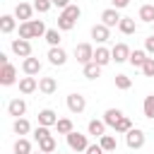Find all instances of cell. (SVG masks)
Returning a JSON list of instances; mask_svg holds the SVG:
<instances>
[{"label":"cell","instance_id":"obj_1","mask_svg":"<svg viewBox=\"0 0 154 154\" xmlns=\"http://www.w3.org/2000/svg\"><path fill=\"white\" fill-rule=\"evenodd\" d=\"M65 140H67V147L77 154V152H87V147H89V142H87V135H82V132H77V130H72L70 135H65Z\"/></svg>","mask_w":154,"mask_h":154},{"label":"cell","instance_id":"obj_2","mask_svg":"<svg viewBox=\"0 0 154 154\" xmlns=\"http://www.w3.org/2000/svg\"><path fill=\"white\" fill-rule=\"evenodd\" d=\"M125 144H128L130 149H142V147H144V132H142L140 128H130V130L125 132Z\"/></svg>","mask_w":154,"mask_h":154},{"label":"cell","instance_id":"obj_3","mask_svg":"<svg viewBox=\"0 0 154 154\" xmlns=\"http://www.w3.org/2000/svg\"><path fill=\"white\" fill-rule=\"evenodd\" d=\"M10 48H12V53L19 55V58H29V55H31V41H29V38H12Z\"/></svg>","mask_w":154,"mask_h":154},{"label":"cell","instance_id":"obj_4","mask_svg":"<svg viewBox=\"0 0 154 154\" xmlns=\"http://www.w3.org/2000/svg\"><path fill=\"white\" fill-rule=\"evenodd\" d=\"M75 58H77V63H82V65L91 63V60H94V48H91V43H79V46H75Z\"/></svg>","mask_w":154,"mask_h":154},{"label":"cell","instance_id":"obj_5","mask_svg":"<svg viewBox=\"0 0 154 154\" xmlns=\"http://www.w3.org/2000/svg\"><path fill=\"white\" fill-rule=\"evenodd\" d=\"M14 82H17V67L10 65V63L0 65V84H2V87H10V84H14Z\"/></svg>","mask_w":154,"mask_h":154},{"label":"cell","instance_id":"obj_6","mask_svg":"<svg viewBox=\"0 0 154 154\" xmlns=\"http://www.w3.org/2000/svg\"><path fill=\"white\" fill-rule=\"evenodd\" d=\"M120 19H123V17H120V12H118L116 7H108V10L101 12V24H106L108 29H111V26H118Z\"/></svg>","mask_w":154,"mask_h":154},{"label":"cell","instance_id":"obj_7","mask_svg":"<svg viewBox=\"0 0 154 154\" xmlns=\"http://www.w3.org/2000/svg\"><path fill=\"white\" fill-rule=\"evenodd\" d=\"M67 108H70V113H82L87 108V99L82 94H70L67 96Z\"/></svg>","mask_w":154,"mask_h":154},{"label":"cell","instance_id":"obj_8","mask_svg":"<svg viewBox=\"0 0 154 154\" xmlns=\"http://www.w3.org/2000/svg\"><path fill=\"white\" fill-rule=\"evenodd\" d=\"M91 38H94L96 43H106V41L111 38V29H108L106 24H94V26H91Z\"/></svg>","mask_w":154,"mask_h":154},{"label":"cell","instance_id":"obj_9","mask_svg":"<svg viewBox=\"0 0 154 154\" xmlns=\"http://www.w3.org/2000/svg\"><path fill=\"white\" fill-rule=\"evenodd\" d=\"M130 48H128V43H116L113 48H111V55H113V60L116 63H125V60H130Z\"/></svg>","mask_w":154,"mask_h":154},{"label":"cell","instance_id":"obj_10","mask_svg":"<svg viewBox=\"0 0 154 154\" xmlns=\"http://www.w3.org/2000/svg\"><path fill=\"white\" fill-rule=\"evenodd\" d=\"M48 63H51V65H65V63H67V53H65L60 46H53V48L48 51Z\"/></svg>","mask_w":154,"mask_h":154},{"label":"cell","instance_id":"obj_11","mask_svg":"<svg viewBox=\"0 0 154 154\" xmlns=\"http://www.w3.org/2000/svg\"><path fill=\"white\" fill-rule=\"evenodd\" d=\"M7 113L14 116V118H22V116L26 113V101H24V99H12V101L7 103Z\"/></svg>","mask_w":154,"mask_h":154},{"label":"cell","instance_id":"obj_12","mask_svg":"<svg viewBox=\"0 0 154 154\" xmlns=\"http://www.w3.org/2000/svg\"><path fill=\"white\" fill-rule=\"evenodd\" d=\"M22 70H24V75H31V77L38 75V72H41V63H38V58H31V55L24 58V60H22Z\"/></svg>","mask_w":154,"mask_h":154},{"label":"cell","instance_id":"obj_13","mask_svg":"<svg viewBox=\"0 0 154 154\" xmlns=\"http://www.w3.org/2000/svg\"><path fill=\"white\" fill-rule=\"evenodd\" d=\"M36 89H38V82H36V77L26 75V77H22V79H19V91H22V94H34Z\"/></svg>","mask_w":154,"mask_h":154},{"label":"cell","instance_id":"obj_14","mask_svg":"<svg viewBox=\"0 0 154 154\" xmlns=\"http://www.w3.org/2000/svg\"><path fill=\"white\" fill-rule=\"evenodd\" d=\"M55 123H58V116H55L53 108H43V111H38V125L51 128V125H55Z\"/></svg>","mask_w":154,"mask_h":154},{"label":"cell","instance_id":"obj_15","mask_svg":"<svg viewBox=\"0 0 154 154\" xmlns=\"http://www.w3.org/2000/svg\"><path fill=\"white\" fill-rule=\"evenodd\" d=\"M31 12H34V5H29V2H19L14 7V17L22 19V22H29L31 19Z\"/></svg>","mask_w":154,"mask_h":154},{"label":"cell","instance_id":"obj_16","mask_svg":"<svg viewBox=\"0 0 154 154\" xmlns=\"http://www.w3.org/2000/svg\"><path fill=\"white\" fill-rule=\"evenodd\" d=\"M120 118H123V111H120V108H108V111L103 113V123H106L108 128H113V130H116V125H118Z\"/></svg>","mask_w":154,"mask_h":154},{"label":"cell","instance_id":"obj_17","mask_svg":"<svg viewBox=\"0 0 154 154\" xmlns=\"http://www.w3.org/2000/svg\"><path fill=\"white\" fill-rule=\"evenodd\" d=\"M14 26H17V17L14 14H2L0 17V31L2 34H12Z\"/></svg>","mask_w":154,"mask_h":154},{"label":"cell","instance_id":"obj_18","mask_svg":"<svg viewBox=\"0 0 154 154\" xmlns=\"http://www.w3.org/2000/svg\"><path fill=\"white\" fill-rule=\"evenodd\" d=\"M111 60H113V55H111V51H108V48L99 46V48L94 51V63H99L101 67H103V65H108Z\"/></svg>","mask_w":154,"mask_h":154},{"label":"cell","instance_id":"obj_19","mask_svg":"<svg viewBox=\"0 0 154 154\" xmlns=\"http://www.w3.org/2000/svg\"><path fill=\"white\" fill-rule=\"evenodd\" d=\"M55 89H58V82H55L53 77H41V79H38V91H43V94H55Z\"/></svg>","mask_w":154,"mask_h":154},{"label":"cell","instance_id":"obj_20","mask_svg":"<svg viewBox=\"0 0 154 154\" xmlns=\"http://www.w3.org/2000/svg\"><path fill=\"white\" fill-rule=\"evenodd\" d=\"M12 130H14V135L24 137V135H29L31 125H29V120H26V118H14V123H12Z\"/></svg>","mask_w":154,"mask_h":154},{"label":"cell","instance_id":"obj_21","mask_svg":"<svg viewBox=\"0 0 154 154\" xmlns=\"http://www.w3.org/2000/svg\"><path fill=\"white\" fill-rule=\"evenodd\" d=\"M118 29H120V34L130 36V34H135L137 24H135V19H132V17H123V19H120V24H118Z\"/></svg>","mask_w":154,"mask_h":154},{"label":"cell","instance_id":"obj_22","mask_svg":"<svg viewBox=\"0 0 154 154\" xmlns=\"http://www.w3.org/2000/svg\"><path fill=\"white\" fill-rule=\"evenodd\" d=\"M87 130H89V135L101 137V135H106V123H103V120H89Z\"/></svg>","mask_w":154,"mask_h":154},{"label":"cell","instance_id":"obj_23","mask_svg":"<svg viewBox=\"0 0 154 154\" xmlns=\"http://www.w3.org/2000/svg\"><path fill=\"white\" fill-rule=\"evenodd\" d=\"M144 60H147V51H132V53H130V60H128V63H130L132 67H140V70H142Z\"/></svg>","mask_w":154,"mask_h":154},{"label":"cell","instance_id":"obj_24","mask_svg":"<svg viewBox=\"0 0 154 154\" xmlns=\"http://www.w3.org/2000/svg\"><path fill=\"white\" fill-rule=\"evenodd\" d=\"M55 147H58V144H55V137H53V135H48V137L38 140V149H41V152H46V154H53V152H55Z\"/></svg>","mask_w":154,"mask_h":154},{"label":"cell","instance_id":"obj_25","mask_svg":"<svg viewBox=\"0 0 154 154\" xmlns=\"http://www.w3.org/2000/svg\"><path fill=\"white\" fill-rule=\"evenodd\" d=\"M99 75H101V65H99V63L91 60V63L84 65V77H87V79H96Z\"/></svg>","mask_w":154,"mask_h":154},{"label":"cell","instance_id":"obj_26","mask_svg":"<svg viewBox=\"0 0 154 154\" xmlns=\"http://www.w3.org/2000/svg\"><path fill=\"white\" fill-rule=\"evenodd\" d=\"M12 149H14V154H31V142H29L26 137H19Z\"/></svg>","mask_w":154,"mask_h":154},{"label":"cell","instance_id":"obj_27","mask_svg":"<svg viewBox=\"0 0 154 154\" xmlns=\"http://www.w3.org/2000/svg\"><path fill=\"white\" fill-rule=\"evenodd\" d=\"M60 14H63L65 19H72V22H77V19H79V14H82V10H79L77 5H67V7H65Z\"/></svg>","mask_w":154,"mask_h":154},{"label":"cell","instance_id":"obj_28","mask_svg":"<svg viewBox=\"0 0 154 154\" xmlns=\"http://www.w3.org/2000/svg\"><path fill=\"white\" fill-rule=\"evenodd\" d=\"M55 128H58V132H60V135H70V132L75 130V128H72V120H70V118H58Z\"/></svg>","mask_w":154,"mask_h":154},{"label":"cell","instance_id":"obj_29","mask_svg":"<svg viewBox=\"0 0 154 154\" xmlns=\"http://www.w3.org/2000/svg\"><path fill=\"white\" fill-rule=\"evenodd\" d=\"M99 144L103 147V152H116V137L113 135H101L99 137Z\"/></svg>","mask_w":154,"mask_h":154},{"label":"cell","instance_id":"obj_30","mask_svg":"<svg viewBox=\"0 0 154 154\" xmlns=\"http://www.w3.org/2000/svg\"><path fill=\"white\" fill-rule=\"evenodd\" d=\"M140 19L147 22V24H152L154 22V5H142L140 7Z\"/></svg>","mask_w":154,"mask_h":154},{"label":"cell","instance_id":"obj_31","mask_svg":"<svg viewBox=\"0 0 154 154\" xmlns=\"http://www.w3.org/2000/svg\"><path fill=\"white\" fill-rule=\"evenodd\" d=\"M142 111H144V116H147V118H152V120H154V94H149V96H144V103H142Z\"/></svg>","mask_w":154,"mask_h":154},{"label":"cell","instance_id":"obj_32","mask_svg":"<svg viewBox=\"0 0 154 154\" xmlns=\"http://www.w3.org/2000/svg\"><path fill=\"white\" fill-rule=\"evenodd\" d=\"M31 31H34V38H38V36H46V24L41 22V19H31Z\"/></svg>","mask_w":154,"mask_h":154},{"label":"cell","instance_id":"obj_33","mask_svg":"<svg viewBox=\"0 0 154 154\" xmlns=\"http://www.w3.org/2000/svg\"><path fill=\"white\" fill-rule=\"evenodd\" d=\"M43 38L48 41V46H51V48H53V46H60V31H58V29H48Z\"/></svg>","mask_w":154,"mask_h":154},{"label":"cell","instance_id":"obj_34","mask_svg":"<svg viewBox=\"0 0 154 154\" xmlns=\"http://www.w3.org/2000/svg\"><path fill=\"white\" fill-rule=\"evenodd\" d=\"M132 87V79L128 77V75H116V89H130Z\"/></svg>","mask_w":154,"mask_h":154},{"label":"cell","instance_id":"obj_35","mask_svg":"<svg viewBox=\"0 0 154 154\" xmlns=\"http://www.w3.org/2000/svg\"><path fill=\"white\" fill-rule=\"evenodd\" d=\"M19 38H34V31H31V19L19 24Z\"/></svg>","mask_w":154,"mask_h":154},{"label":"cell","instance_id":"obj_36","mask_svg":"<svg viewBox=\"0 0 154 154\" xmlns=\"http://www.w3.org/2000/svg\"><path fill=\"white\" fill-rule=\"evenodd\" d=\"M130 128H132V120H130L128 116H123V118L118 120V125H116V132H123V135H125Z\"/></svg>","mask_w":154,"mask_h":154},{"label":"cell","instance_id":"obj_37","mask_svg":"<svg viewBox=\"0 0 154 154\" xmlns=\"http://www.w3.org/2000/svg\"><path fill=\"white\" fill-rule=\"evenodd\" d=\"M51 7H53V0H34V10H36V12H41V14H43V12H48Z\"/></svg>","mask_w":154,"mask_h":154},{"label":"cell","instance_id":"obj_38","mask_svg":"<svg viewBox=\"0 0 154 154\" xmlns=\"http://www.w3.org/2000/svg\"><path fill=\"white\" fill-rule=\"evenodd\" d=\"M142 75H144V77H154V58H147V60H144Z\"/></svg>","mask_w":154,"mask_h":154},{"label":"cell","instance_id":"obj_39","mask_svg":"<svg viewBox=\"0 0 154 154\" xmlns=\"http://www.w3.org/2000/svg\"><path fill=\"white\" fill-rule=\"evenodd\" d=\"M72 26H75V22H72V19H65L63 14L58 17V29H60V31H70Z\"/></svg>","mask_w":154,"mask_h":154},{"label":"cell","instance_id":"obj_40","mask_svg":"<svg viewBox=\"0 0 154 154\" xmlns=\"http://www.w3.org/2000/svg\"><path fill=\"white\" fill-rule=\"evenodd\" d=\"M51 135V130L46 128V125H36V130H34V140L38 142V140H43V137H48Z\"/></svg>","mask_w":154,"mask_h":154},{"label":"cell","instance_id":"obj_41","mask_svg":"<svg viewBox=\"0 0 154 154\" xmlns=\"http://www.w3.org/2000/svg\"><path fill=\"white\" fill-rule=\"evenodd\" d=\"M144 51H147V53H152V55H154V34H152V36H147V38H144Z\"/></svg>","mask_w":154,"mask_h":154},{"label":"cell","instance_id":"obj_42","mask_svg":"<svg viewBox=\"0 0 154 154\" xmlns=\"http://www.w3.org/2000/svg\"><path fill=\"white\" fill-rule=\"evenodd\" d=\"M84 154H103V147H101V144H89Z\"/></svg>","mask_w":154,"mask_h":154},{"label":"cell","instance_id":"obj_43","mask_svg":"<svg viewBox=\"0 0 154 154\" xmlns=\"http://www.w3.org/2000/svg\"><path fill=\"white\" fill-rule=\"evenodd\" d=\"M111 2H113V7H116V10H123V7H128V5H130V0H111Z\"/></svg>","mask_w":154,"mask_h":154},{"label":"cell","instance_id":"obj_44","mask_svg":"<svg viewBox=\"0 0 154 154\" xmlns=\"http://www.w3.org/2000/svg\"><path fill=\"white\" fill-rule=\"evenodd\" d=\"M53 5H55V7H60V10H65V7L70 5V0H53Z\"/></svg>","mask_w":154,"mask_h":154},{"label":"cell","instance_id":"obj_45","mask_svg":"<svg viewBox=\"0 0 154 154\" xmlns=\"http://www.w3.org/2000/svg\"><path fill=\"white\" fill-rule=\"evenodd\" d=\"M31 154H46V152H41V149H38V152H31Z\"/></svg>","mask_w":154,"mask_h":154},{"label":"cell","instance_id":"obj_46","mask_svg":"<svg viewBox=\"0 0 154 154\" xmlns=\"http://www.w3.org/2000/svg\"><path fill=\"white\" fill-rule=\"evenodd\" d=\"M77 154H82V152H77Z\"/></svg>","mask_w":154,"mask_h":154},{"label":"cell","instance_id":"obj_47","mask_svg":"<svg viewBox=\"0 0 154 154\" xmlns=\"http://www.w3.org/2000/svg\"><path fill=\"white\" fill-rule=\"evenodd\" d=\"M152 26H154V22H152Z\"/></svg>","mask_w":154,"mask_h":154}]
</instances>
